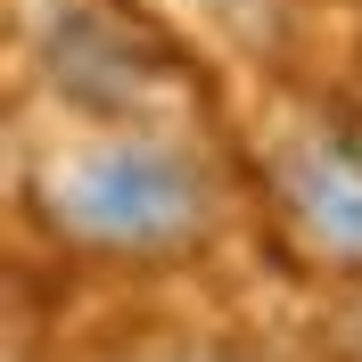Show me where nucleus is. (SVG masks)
Listing matches in <instances>:
<instances>
[{
	"instance_id": "1",
	"label": "nucleus",
	"mask_w": 362,
	"mask_h": 362,
	"mask_svg": "<svg viewBox=\"0 0 362 362\" xmlns=\"http://www.w3.org/2000/svg\"><path fill=\"white\" fill-rule=\"evenodd\" d=\"M33 189H42L49 230L99 255H165L206 230V173L157 132L66 140Z\"/></svg>"
},
{
	"instance_id": "2",
	"label": "nucleus",
	"mask_w": 362,
	"mask_h": 362,
	"mask_svg": "<svg viewBox=\"0 0 362 362\" xmlns=\"http://www.w3.org/2000/svg\"><path fill=\"white\" fill-rule=\"evenodd\" d=\"M280 198H288L296 230L313 239L329 264L362 272V148L313 132L280 157Z\"/></svg>"
},
{
	"instance_id": "3",
	"label": "nucleus",
	"mask_w": 362,
	"mask_h": 362,
	"mask_svg": "<svg viewBox=\"0 0 362 362\" xmlns=\"http://www.w3.org/2000/svg\"><path fill=\"white\" fill-rule=\"evenodd\" d=\"M206 8H223V17H264L272 0H206Z\"/></svg>"
}]
</instances>
